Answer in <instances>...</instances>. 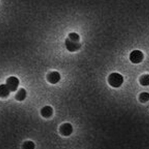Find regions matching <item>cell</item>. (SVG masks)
Returning <instances> with one entry per match:
<instances>
[{
  "instance_id": "obj_7",
  "label": "cell",
  "mask_w": 149,
  "mask_h": 149,
  "mask_svg": "<svg viewBox=\"0 0 149 149\" xmlns=\"http://www.w3.org/2000/svg\"><path fill=\"white\" fill-rule=\"evenodd\" d=\"M53 114V109L49 106H44L41 109V115L45 118H49Z\"/></svg>"
},
{
  "instance_id": "obj_4",
  "label": "cell",
  "mask_w": 149,
  "mask_h": 149,
  "mask_svg": "<svg viewBox=\"0 0 149 149\" xmlns=\"http://www.w3.org/2000/svg\"><path fill=\"white\" fill-rule=\"evenodd\" d=\"M65 45L67 49L70 52H76L81 47V44L79 42L71 40L69 38L65 39Z\"/></svg>"
},
{
  "instance_id": "obj_3",
  "label": "cell",
  "mask_w": 149,
  "mask_h": 149,
  "mask_svg": "<svg viewBox=\"0 0 149 149\" xmlns=\"http://www.w3.org/2000/svg\"><path fill=\"white\" fill-rule=\"evenodd\" d=\"M143 59V54L141 51L135 50L130 54V60L134 64H139Z\"/></svg>"
},
{
  "instance_id": "obj_9",
  "label": "cell",
  "mask_w": 149,
  "mask_h": 149,
  "mask_svg": "<svg viewBox=\"0 0 149 149\" xmlns=\"http://www.w3.org/2000/svg\"><path fill=\"white\" fill-rule=\"evenodd\" d=\"M10 91L6 84H2L0 85V97L6 98L10 94Z\"/></svg>"
},
{
  "instance_id": "obj_6",
  "label": "cell",
  "mask_w": 149,
  "mask_h": 149,
  "mask_svg": "<svg viewBox=\"0 0 149 149\" xmlns=\"http://www.w3.org/2000/svg\"><path fill=\"white\" fill-rule=\"evenodd\" d=\"M61 75L58 72L54 71L49 73L47 76V81L49 83L55 84L61 81Z\"/></svg>"
},
{
  "instance_id": "obj_11",
  "label": "cell",
  "mask_w": 149,
  "mask_h": 149,
  "mask_svg": "<svg viewBox=\"0 0 149 149\" xmlns=\"http://www.w3.org/2000/svg\"><path fill=\"white\" fill-rule=\"evenodd\" d=\"M149 100V95L147 92H142L139 96V100L143 103L148 102Z\"/></svg>"
},
{
  "instance_id": "obj_2",
  "label": "cell",
  "mask_w": 149,
  "mask_h": 149,
  "mask_svg": "<svg viewBox=\"0 0 149 149\" xmlns=\"http://www.w3.org/2000/svg\"><path fill=\"white\" fill-rule=\"evenodd\" d=\"M20 84V81L16 77L11 76L6 80V85L11 92L16 91Z\"/></svg>"
},
{
  "instance_id": "obj_1",
  "label": "cell",
  "mask_w": 149,
  "mask_h": 149,
  "mask_svg": "<svg viewBox=\"0 0 149 149\" xmlns=\"http://www.w3.org/2000/svg\"><path fill=\"white\" fill-rule=\"evenodd\" d=\"M124 81L122 75L118 73H112L109 75L108 81L109 85L113 88H118L121 86Z\"/></svg>"
},
{
  "instance_id": "obj_5",
  "label": "cell",
  "mask_w": 149,
  "mask_h": 149,
  "mask_svg": "<svg viewBox=\"0 0 149 149\" xmlns=\"http://www.w3.org/2000/svg\"><path fill=\"white\" fill-rule=\"evenodd\" d=\"M73 131L72 125L69 123H65L61 125L60 127V132L62 135L68 136L70 135Z\"/></svg>"
},
{
  "instance_id": "obj_10",
  "label": "cell",
  "mask_w": 149,
  "mask_h": 149,
  "mask_svg": "<svg viewBox=\"0 0 149 149\" xmlns=\"http://www.w3.org/2000/svg\"><path fill=\"white\" fill-rule=\"evenodd\" d=\"M140 83L143 86H148L149 84V74L143 75L140 79Z\"/></svg>"
},
{
  "instance_id": "obj_13",
  "label": "cell",
  "mask_w": 149,
  "mask_h": 149,
  "mask_svg": "<svg viewBox=\"0 0 149 149\" xmlns=\"http://www.w3.org/2000/svg\"><path fill=\"white\" fill-rule=\"evenodd\" d=\"M69 39L71 40L77 42H79L80 40V36L79 35L75 33H71L69 34Z\"/></svg>"
},
{
  "instance_id": "obj_12",
  "label": "cell",
  "mask_w": 149,
  "mask_h": 149,
  "mask_svg": "<svg viewBox=\"0 0 149 149\" xmlns=\"http://www.w3.org/2000/svg\"><path fill=\"white\" fill-rule=\"evenodd\" d=\"M22 148L25 149H33L35 148V143L31 141H26L24 143Z\"/></svg>"
},
{
  "instance_id": "obj_8",
  "label": "cell",
  "mask_w": 149,
  "mask_h": 149,
  "mask_svg": "<svg viewBox=\"0 0 149 149\" xmlns=\"http://www.w3.org/2000/svg\"><path fill=\"white\" fill-rule=\"evenodd\" d=\"M26 91L24 88H20L15 95V98L19 101H22L26 98Z\"/></svg>"
}]
</instances>
